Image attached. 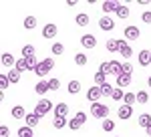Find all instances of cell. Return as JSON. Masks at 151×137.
<instances>
[{
	"mask_svg": "<svg viewBox=\"0 0 151 137\" xmlns=\"http://www.w3.org/2000/svg\"><path fill=\"white\" fill-rule=\"evenodd\" d=\"M91 115H93L95 119H109V107L107 105H103V103H93L91 105Z\"/></svg>",
	"mask_w": 151,
	"mask_h": 137,
	"instance_id": "cell-1",
	"label": "cell"
},
{
	"mask_svg": "<svg viewBox=\"0 0 151 137\" xmlns=\"http://www.w3.org/2000/svg\"><path fill=\"white\" fill-rule=\"evenodd\" d=\"M55 109V105H52V101H48V99H40V101L36 103V107H35V113L42 119L45 115L48 113V111H52Z\"/></svg>",
	"mask_w": 151,
	"mask_h": 137,
	"instance_id": "cell-2",
	"label": "cell"
},
{
	"mask_svg": "<svg viewBox=\"0 0 151 137\" xmlns=\"http://www.w3.org/2000/svg\"><path fill=\"white\" fill-rule=\"evenodd\" d=\"M52 67H55V58H42V61L38 63V67H36L35 75H38V77H45L47 73H50V71H52Z\"/></svg>",
	"mask_w": 151,
	"mask_h": 137,
	"instance_id": "cell-3",
	"label": "cell"
},
{
	"mask_svg": "<svg viewBox=\"0 0 151 137\" xmlns=\"http://www.w3.org/2000/svg\"><path fill=\"white\" fill-rule=\"evenodd\" d=\"M103 97V91H101V87H91L89 91H87V101L91 103H99V99Z\"/></svg>",
	"mask_w": 151,
	"mask_h": 137,
	"instance_id": "cell-4",
	"label": "cell"
},
{
	"mask_svg": "<svg viewBox=\"0 0 151 137\" xmlns=\"http://www.w3.org/2000/svg\"><path fill=\"white\" fill-rule=\"evenodd\" d=\"M139 36H141V30L137 28V26H133V24H131V26L125 28V38H127V40H137Z\"/></svg>",
	"mask_w": 151,
	"mask_h": 137,
	"instance_id": "cell-5",
	"label": "cell"
},
{
	"mask_svg": "<svg viewBox=\"0 0 151 137\" xmlns=\"http://www.w3.org/2000/svg\"><path fill=\"white\" fill-rule=\"evenodd\" d=\"M137 61H139V65L141 67H149L151 65V53L149 50H139V55H137Z\"/></svg>",
	"mask_w": 151,
	"mask_h": 137,
	"instance_id": "cell-6",
	"label": "cell"
},
{
	"mask_svg": "<svg viewBox=\"0 0 151 137\" xmlns=\"http://www.w3.org/2000/svg\"><path fill=\"white\" fill-rule=\"evenodd\" d=\"M121 73H123V63H119V61H109V75L119 77Z\"/></svg>",
	"mask_w": 151,
	"mask_h": 137,
	"instance_id": "cell-7",
	"label": "cell"
},
{
	"mask_svg": "<svg viewBox=\"0 0 151 137\" xmlns=\"http://www.w3.org/2000/svg\"><path fill=\"white\" fill-rule=\"evenodd\" d=\"M81 45L85 48H95L97 46V38H95L93 34H83L81 36Z\"/></svg>",
	"mask_w": 151,
	"mask_h": 137,
	"instance_id": "cell-8",
	"label": "cell"
},
{
	"mask_svg": "<svg viewBox=\"0 0 151 137\" xmlns=\"http://www.w3.org/2000/svg\"><path fill=\"white\" fill-rule=\"evenodd\" d=\"M0 61H2V67H8V68H14L16 67V58L12 57L10 53H2V57H0Z\"/></svg>",
	"mask_w": 151,
	"mask_h": 137,
	"instance_id": "cell-9",
	"label": "cell"
},
{
	"mask_svg": "<svg viewBox=\"0 0 151 137\" xmlns=\"http://www.w3.org/2000/svg\"><path fill=\"white\" fill-rule=\"evenodd\" d=\"M117 115H119V119L127 121L129 117L133 115V107H129V105H121V107H119V111H117Z\"/></svg>",
	"mask_w": 151,
	"mask_h": 137,
	"instance_id": "cell-10",
	"label": "cell"
},
{
	"mask_svg": "<svg viewBox=\"0 0 151 137\" xmlns=\"http://www.w3.org/2000/svg\"><path fill=\"white\" fill-rule=\"evenodd\" d=\"M57 32H58L57 24H45V28H42V36L45 38H55Z\"/></svg>",
	"mask_w": 151,
	"mask_h": 137,
	"instance_id": "cell-11",
	"label": "cell"
},
{
	"mask_svg": "<svg viewBox=\"0 0 151 137\" xmlns=\"http://www.w3.org/2000/svg\"><path fill=\"white\" fill-rule=\"evenodd\" d=\"M99 26H101V30H113V28H115V22H113V18L103 16V18L99 20Z\"/></svg>",
	"mask_w": 151,
	"mask_h": 137,
	"instance_id": "cell-12",
	"label": "cell"
},
{
	"mask_svg": "<svg viewBox=\"0 0 151 137\" xmlns=\"http://www.w3.org/2000/svg\"><path fill=\"white\" fill-rule=\"evenodd\" d=\"M119 53H121V57H125V58L133 57V48L127 45V40H121V48H119Z\"/></svg>",
	"mask_w": 151,
	"mask_h": 137,
	"instance_id": "cell-13",
	"label": "cell"
},
{
	"mask_svg": "<svg viewBox=\"0 0 151 137\" xmlns=\"http://www.w3.org/2000/svg\"><path fill=\"white\" fill-rule=\"evenodd\" d=\"M67 113H69V105L67 103H58L55 107V117H67Z\"/></svg>",
	"mask_w": 151,
	"mask_h": 137,
	"instance_id": "cell-14",
	"label": "cell"
},
{
	"mask_svg": "<svg viewBox=\"0 0 151 137\" xmlns=\"http://www.w3.org/2000/svg\"><path fill=\"white\" fill-rule=\"evenodd\" d=\"M129 85H131V75H119L117 77V87L119 89H125Z\"/></svg>",
	"mask_w": 151,
	"mask_h": 137,
	"instance_id": "cell-15",
	"label": "cell"
},
{
	"mask_svg": "<svg viewBox=\"0 0 151 137\" xmlns=\"http://www.w3.org/2000/svg\"><path fill=\"white\" fill-rule=\"evenodd\" d=\"M119 48H121V40L119 38H109L107 40V50L109 53H117Z\"/></svg>",
	"mask_w": 151,
	"mask_h": 137,
	"instance_id": "cell-16",
	"label": "cell"
},
{
	"mask_svg": "<svg viewBox=\"0 0 151 137\" xmlns=\"http://www.w3.org/2000/svg\"><path fill=\"white\" fill-rule=\"evenodd\" d=\"M12 117H14V119H26V111H24V107H20V105H16V107H12Z\"/></svg>",
	"mask_w": 151,
	"mask_h": 137,
	"instance_id": "cell-17",
	"label": "cell"
},
{
	"mask_svg": "<svg viewBox=\"0 0 151 137\" xmlns=\"http://www.w3.org/2000/svg\"><path fill=\"white\" fill-rule=\"evenodd\" d=\"M24 121H26V125H28V127H36L38 123H40V117H38L36 113H28Z\"/></svg>",
	"mask_w": 151,
	"mask_h": 137,
	"instance_id": "cell-18",
	"label": "cell"
},
{
	"mask_svg": "<svg viewBox=\"0 0 151 137\" xmlns=\"http://www.w3.org/2000/svg\"><path fill=\"white\" fill-rule=\"evenodd\" d=\"M117 6H119V4H117V2H113V0H107V2H103V4H101V8H103L105 14H109V12H115V10H117Z\"/></svg>",
	"mask_w": 151,
	"mask_h": 137,
	"instance_id": "cell-19",
	"label": "cell"
},
{
	"mask_svg": "<svg viewBox=\"0 0 151 137\" xmlns=\"http://www.w3.org/2000/svg\"><path fill=\"white\" fill-rule=\"evenodd\" d=\"M137 125H139V127H145V129H147V127L151 125V115H147V113L139 115V117H137Z\"/></svg>",
	"mask_w": 151,
	"mask_h": 137,
	"instance_id": "cell-20",
	"label": "cell"
},
{
	"mask_svg": "<svg viewBox=\"0 0 151 137\" xmlns=\"http://www.w3.org/2000/svg\"><path fill=\"white\" fill-rule=\"evenodd\" d=\"M35 91L38 93V95H45L47 91H50V87H48V81H38L35 87Z\"/></svg>",
	"mask_w": 151,
	"mask_h": 137,
	"instance_id": "cell-21",
	"label": "cell"
},
{
	"mask_svg": "<svg viewBox=\"0 0 151 137\" xmlns=\"http://www.w3.org/2000/svg\"><path fill=\"white\" fill-rule=\"evenodd\" d=\"M52 125H55V129H63V127H69V121H67V117H55Z\"/></svg>",
	"mask_w": 151,
	"mask_h": 137,
	"instance_id": "cell-22",
	"label": "cell"
},
{
	"mask_svg": "<svg viewBox=\"0 0 151 137\" xmlns=\"http://www.w3.org/2000/svg\"><path fill=\"white\" fill-rule=\"evenodd\" d=\"M75 22H77V26H87V24H89V14H85V12H81V14H77Z\"/></svg>",
	"mask_w": 151,
	"mask_h": 137,
	"instance_id": "cell-23",
	"label": "cell"
},
{
	"mask_svg": "<svg viewBox=\"0 0 151 137\" xmlns=\"http://www.w3.org/2000/svg\"><path fill=\"white\" fill-rule=\"evenodd\" d=\"M67 91H69L70 95H77V93L81 91V83H79V81H70L69 87H67Z\"/></svg>",
	"mask_w": 151,
	"mask_h": 137,
	"instance_id": "cell-24",
	"label": "cell"
},
{
	"mask_svg": "<svg viewBox=\"0 0 151 137\" xmlns=\"http://www.w3.org/2000/svg\"><path fill=\"white\" fill-rule=\"evenodd\" d=\"M115 14L119 16V18H127V16H129V8L125 6V4H119L117 10H115Z\"/></svg>",
	"mask_w": 151,
	"mask_h": 137,
	"instance_id": "cell-25",
	"label": "cell"
},
{
	"mask_svg": "<svg viewBox=\"0 0 151 137\" xmlns=\"http://www.w3.org/2000/svg\"><path fill=\"white\" fill-rule=\"evenodd\" d=\"M24 61H26V67H28V71H32V73H35V71H36V67H38V63H40V61H38V58H36V57L24 58Z\"/></svg>",
	"mask_w": 151,
	"mask_h": 137,
	"instance_id": "cell-26",
	"label": "cell"
},
{
	"mask_svg": "<svg viewBox=\"0 0 151 137\" xmlns=\"http://www.w3.org/2000/svg\"><path fill=\"white\" fill-rule=\"evenodd\" d=\"M35 57V46L32 45H24L22 46V58H30Z\"/></svg>",
	"mask_w": 151,
	"mask_h": 137,
	"instance_id": "cell-27",
	"label": "cell"
},
{
	"mask_svg": "<svg viewBox=\"0 0 151 137\" xmlns=\"http://www.w3.org/2000/svg\"><path fill=\"white\" fill-rule=\"evenodd\" d=\"M18 137H35V133H32V127L24 125L18 129Z\"/></svg>",
	"mask_w": 151,
	"mask_h": 137,
	"instance_id": "cell-28",
	"label": "cell"
},
{
	"mask_svg": "<svg viewBox=\"0 0 151 137\" xmlns=\"http://www.w3.org/2000/svg\"><path fill=\"white\" fill-rule=\"evenodd\" d=\"M147 101H149V93L147 91H137V103H139V105H145Z\"/></svg>",
	"mask_w": 151,
	"mask_h": 137,
	"instance_id": "cell-29",
	"label": "cell"
},
{
	"mask_svg": "<svg viewBox=\"0 0 151 137\" xmlns=\"http://www.w3.org/2000/svg\"><path fill=\"white\" fill-rule=\"evenodd\" d=\"M123 101H125V105L133 107L135 101H137V95H135V93H125V99H123Z\"/></svg>",
	"mask_w": 151,
	"mask_h": 137,
	"instance_id": "cell-30",
	"label": "cell"
},
{
	"mask_svg": "<svg viewBox=\"0 0 151 137\" xmlns=\"http://www.w3.org/2000/svg\"><path fill=\"white\" fill-rule=\"evenodd\" d=\"M101 127H103V131H107V133H111V131L115 129V121H111V119H105L103 123H101Z\"/></svg>",
	"mask_w": 151,
	"mask_h": 137,
	"instance_id": "cell-31",
	"label": "cell"
},
{
	"mask_svg": "<svg viewBox=\"0 0 151 137\" xmlns=\"http://www.w3.org/2000/svg\"><path fill=\"white\" fill-rule=\"evenodd\" d=\"M35 26H36V18H35V16H26V18H24V28L32 30Z\"/></svg>",
	"mask_w": 151,
	"mask_h": 137,
	"instance_id": "cell-32",
	"label": "cell"
},
{
	"mask_svg": "<svg viewBox=\"0 0 151 137\" xmlns=\"http://www.w3.org/2000/svg\"><path fill=\"white\" fill-rule=\"evenodd\" d=\"M50 50H52V55H55V57H58V55H63V53H65V46L60 45V43H55V45L50 46Z\"/></svg>",
	"mask_w": 151,
	"mask_h": 137,
	"instance_id": "cell-33",
	"label": "cell"
},
{
	"mask_svg": "<svg viewBox=\"0 0 151 137\" xmlns=\"http://www.w3.org/2000/svg\"><path fill=\"white\" fill-rule=\"evenodd\" d=\"M8 79H10V83H18V81H20V73H18L16 68H10V71H8Z\"/></svg>",
	"mask_w": 151,
	"mask_h": 137,
	"instance_id": "cell-34",
	"label": "cell"
},
{
	"mask_svg": "<svg viewBox=\"0 0 151 137\" xmlns=\"http://www.w3.org/2000/svg\"><path fill=\"white\" fill-rule=\"evenodd\" d=\"M95 83H97V87H101V85H105L107 81H105V73H101V71H97L95 73Z\"/></svg>",
	"mask_w": 151,
	"mask_h": 137,
	"instance_id": "cell-35",
	"label": "cell"
},
{
	"mask_svg": "<svg viewBox=\"0 0 151 137\" xmlns=\"http://www.w3.org/2000/svg\"><path fill=\"white\" fill-rule=\"evenodd\" d=\"M111 99H113V101H121V99H125V93H123V89H119V87H117L115 91H113V95H111Z\"/></svg>",
	"mask_w": 151,
	"mask_h": 137,
	"instance_id": "cell-36",
	"label": "cell"
},
{
	"mask_svg": "<svg viewBox=\"0 0 151 137\" xmlns=\"http://www.w3.org/2000/svg\"><path fill=\"white\" fill-rule=\"evenodd\" d=\"M75 63H77L79 67H85V65H87V55H83V53L75 55Z\"/></svg>",
	"mask_w": 151,
	"mask_h": 137,
	"instance_id": "cell-37",
	"label": "cell"
},
{
	"mask_svg": "<svg viewBox=\"0 0 151 137\" xmlns=\"http://www.w3.org/2000/svg\"><path fill=\"white\" fill-rule=\"evenodd\" d=\"M16 71H18V73H24V71H28V67H26V61H24V58H18V61H16Z\"/></svg>",
	"mask_w": 151,
	"mask_h": 137,
	"instance_id": "cell-38",
	"label": "cell"
},
{
	"mask_svg": "<svg viewBox=\"0 0 151 137\" xmlns=\"http://www.w3.org/2000/svg\"><path fill=\"white\" fill-rule=\"evenodd\" d=\"M73 119H75V121H77V123H79V125L83 127V123L87 121V113H83V111H79V113H77L75 117H73Z\"/></svg>",
	"mask_w": 151,
	"mask_h": 137,
	"instance_id": "cell-39",
	"label": "cell"
},
{
	"mask_svg": "<svg viewBox=\"0 0 151 137\" xmlns=\"http://www.w3.org/2000/svg\"><path fill=\"white\" fill-rule=\"evenodd\" d=\"M8 83H10L8 75H0V89H2V91H4V89H8Z\"/></svg>",
	"mask_w": 151,
	"mask_h": 137,
	"instance_id": "cell-40",
	"label": "cell"
},
{
	"mask_svg": "<svg viewBox=\"0 0 151 137\" xmlns=\"http://www.w3.org/2000/svg\"><path fill=\"white\" fill-rule=\"evenodd\" d=\"M48 87H50V91H57L58 87H60V81L58 79H48Z\"/></svg>",
	"mask_w": 151,
	"mask_h": 137,
	"instance_id": "cell-41",
	"label": "cell"
},
{
	"mask_svg": "<svg viewBox=\"0 0 151 137\" xmlns=\"http://www.w3.org/2000/svg\"><path fill=\"white\" fill-rule=\"evenodd\" d=\"M101 91H103V95H113V91H115V89H113L109 83H105V85H101Z\"/></svg>",
	"mask_w": 151,
	"mask_h": 137,
	"instance_id": "cell-42",
	"label": "cell"
},
{
	"mask_svg": "<svg viewBox=\"0 0 151 137\" xmlns=\"http://www.w3.org/2000/svg\"><path fill=\"white\" fill-rule=\"evenodd\" d=\"M133 73V65L131 63H123V73L121 75H131Z\"/></svg>",
	"mask_w": 151,
	"mask_h": 137,
	"instance_id": "cell-43",
	"label": "cell"
},
{
	"mask_svg": "<svg viewBox=\"0 0 151 137\" xmlns=\"http://www.w3.org/2000/svg\"><path fill=\"white\" fill-rule=\"evenodd\" d=\"M0 137H10V129H8L6 125L0 127Z\"/></svg>",
	"mask_w": 151,
	"mask_h": 137,
	"instance_id": "cell-44",
	"label": "cell"
},
{
	"mask_svg": "<svg viewBox=\"0 0 151 137\" xmlns=\"http://www.w3.org/2000/svg\"><path fill=\"white\" fill-rule=\"evenodd\" d=\"M99 71L105 73V75H109V63H101V65H99Z\"/></svg>",
	"mask_w": 151,
	"mask_h": 137,
	"instance_id": "cell-45",
	"label": "cell"
},
{
	"mask_svg": "<svg viewBox=\"0 0 151 137\" xmlns=\"http://www.w3.org/2000/svg\"><path fill=\"white\" fill-rule=\"evenodd\" d=\"M69 129H73V131H77V129H81V125H79V123H77L75 119H70V121H69Z\"/></svg>",
	"mask_w": 151,
	"mask_h": 137,
	"instance_id": "cell-46",
	"label": "cell"
},
{
	"mask_svg": "<svg viewBox=\"0 0 151 137\" xmlns=\"http://www.w3.org/2000/svg\"><path fill=\"white\" fill-rule=\"evenodd\" d=\"M141 20H143V22H151V12L149 10L143 12V14H141Z\"/></svg>",
	"mask_w": 151,
	"mask_h": 137,
	"instance_id": "cell-47",
	"label": "cell"
},
{
	"mask_svg": "<svg viewBox=\"0 0 151 137\" xmlns=\"http://www.w3.org/2000/svg\"><path fill=\"white\" fill-rule=\"evenodd\" d=\"M145 133H147V135H149V137H151V125H149V127H147V129H145Z\"/></svg>",
	"mask_w": 151,
	"mask_h": 137,
	"instance_id": "cell-48",
	"label": "cell"
},
{
	"mask_svg": "<svg viewBox=\"0 0 151 137\" xmlns=\"http://www.w3.org/2000/svg\"><path fill=\"white\" fill-rule=\"evenodd\" d=\"M147 85H149V89H151V77H149V79H147Z\"/></svg>",
	"mask_w": 151,
	"mask_h": 137,
	"instance_id": "cell-49",
	"label": "cell"
}]
</instances>
